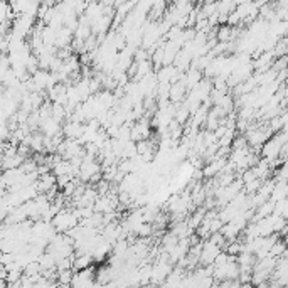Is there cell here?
I'll return each instance as SVG.
<instances>
[{"label":"cell","instance_id":"cell-3","mask_svg":"<svg viewBox=\"0 0 288 288\" xmlns=\"http://www.w3.org/2000/svg\"><path fill=\"white\" fill-rule=\"evenodd\" d=\"M15 14L10 10V5L7 0H0V24L4 22H12Z\"/></svg>","mask_w":288,"mask_h":288},{"label":"cell","instance_id":"cell-2","mask_svg":"<svg viewBox=\"0 0 288 288\" xmlns=\"http://www.w3.org/2000/svg\"><path fill=\"white\" fill-rule=\"evenodd\" d=\"M81 132H83V125L80 122H75V120H69V122L61 128V133L64 135V138H73V140L80 138Z\"/></svg>","mask_w":288,"mask_h":288},{"label":"cell","instance_id":"cell-1","mask_svg":"<svg viewBox=\"0 0 288 288\" xmlns=\"http://www.w3.org/2000/svg\"><path fill=\"white\" fill-rule=\"evenodd\" d=\"M80 223L75 211H66V209H59V212L51 219V224L54 226L57 233H67L71 228H75Z\"/></svg>","mask_w":288,"mask_h":288}]
</instances>
